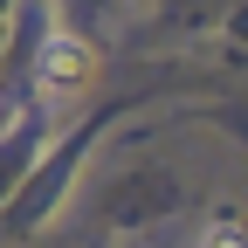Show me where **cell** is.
I'll return each instance as SVG.
<instances>
[{
  "label": "cell",
  "instance_id": "cell-1",
  "mask_svg": "<svg viewBox=\"0 0 248 248\" xmlns=\"http://www.w3.org/2000/svg\"><path fill=\"white\" fill-rule=\"evenodd\" d=\"M90 76H97V48H90V42H76V35H48L42 42V83L55 90V97L83 90Z\"/></svg>",
  "mask_w": 248,
  "mask_h": 248
},
{
  "label": "cell",
  "instance_id": "cell-2",
  "mask_svg": "<svg viewBox=\"0 0 248 248\" xmlns=\"http://www.w3.org/2000/svg\"><path fill=\"white\" fill-rule=\"evenodd\" d=\"M200 248H248V228H241V221H214Z\"/></svg>",
  "mask_w": 248,
  "mask_h": 248
}]
</instances>
